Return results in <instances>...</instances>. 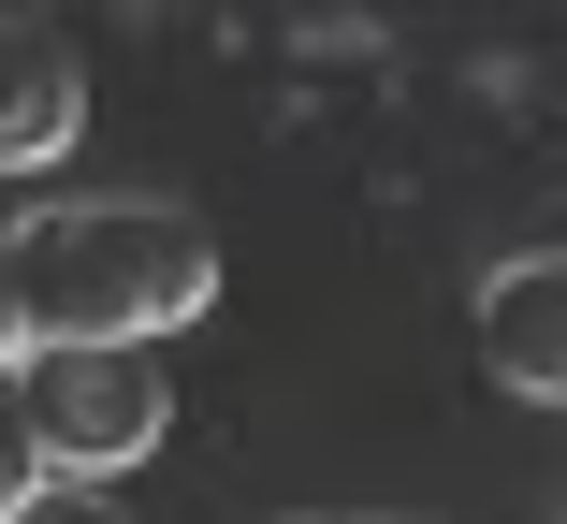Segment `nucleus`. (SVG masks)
<instances>
[{
    "label": "nucleus",
    "instance_id": "nucleus-1",
    "mask_svg": "<svg viewBox=\"0 0 567 524\" xmlns=\"http://www.w3.org/2000/svg\"><path fill=\"white\" fill-rule=\"evenodd\" d=\"M0 277H16L30 336H146L161 350L175 321L218 306V234L189 219V204H161V189H87V204L16 219Z\"/></svg>",
    "mask_w": 567,
    "mask_h": 524
},
{
    "label": "nucleus",
    "instance_id": "nucleus-2",
    "mask_svg": "<svg viewBox=\"0 0 567 524\" xmlns=\"http://www.w3.org/2000/svg\"><path fill=\"white\" fill-rule=\"evenodd\" d=\"M16 408H30V438L59 481H132L175 423V393L146 364V336H30L16 350Z\"/></svg>",
    "mask_w": 567,
    "mask_h": 524
},
{
    "label": "nucleus",
    "instance_id": "nucleus-3",
    "mask_svg": "<svg viewBox=\"0 0 567 524\" xmlns=\"http://www.w3.org/2000/svg\"><path fill=\"white\" fill-rule=\"evenodd\" d=\"M87 146V73L44 16H0V175H59Z\"/></svg>",
    "mask_w": 567,
    "mask_h": 524
},
{
    "label": "nucleus",
    "instance_id": "nucleus-4",
    "mask_svg": "<svg viewBox=\"0 0 567 524\" xmlns=\"http://www.w3.org/2000/svg\"><path fill=\"white\" fill-rule=\"evenodd\" d=\"M481 364L524 408H567V248H524L481 277Z\"/></svg>",
    "mask_w": 567,
    "mask_h": 524
},
{
    "label": "nucleus",
    "instance_id": "nucleus-5",
    "mask_svg": "<svg viewBox=\"0 0 567 524\" xmlns=\"http://www.w3.org/2000/svg\"><path fill=\"white\" fill-rule=\"evenodd\" d=\"M44 481V438H30V408H16V379H0V510H16Z\"/></svg>",
    "mask_w": 567,
    "mask_h": 524
},
{
    "label": "nucleus",
    "instance_id": "nucleus-6",
    "mask_svg": "<svg viewBox=\"0 0 567 524\" xmlns=\"http://www.w3.org/2000/svg\"><path fill=\"white\" fill-rule=\"evenodd\" d=\"M0 524H117V510H102V495H87V481H30V495H16V510H0Z\"/></svg>",
    "mask_w": 567,
    "mask_h": 524
},
{
    "label": "nucleus",
    "instance_id": "nucleus-7",
    "mask_svg": "<svg viewBox=\"0 0 567 524\" xmlns=\"http://www.w3.org/2000/svg\"><path fill=\"white\" fill-rule=\"evenodd\" d=\"M16 350H30V321H16V277H0V379H16Z\"/></svg>",
    "mask_w": 567,
    "mask_h": 524
}]
</instances>
